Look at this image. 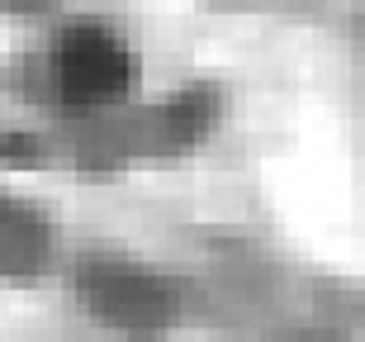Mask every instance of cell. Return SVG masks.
I'll list each match as a JSON object with an SVG mask.
<instances>
[{
	"label": "cell",
	"mask_w": 365,
	"mask_h": 342,
	"mask_svg": "<svg viewBox=\"0 0 365 342\" xmlns=\"http://www.w3.org/2000/svg\"><path fill=\"white\" fill-rule=\"evenodd\" d=\"M48 257V228L29 205L0 195V271H38Z\"/></svg>",
	"instance_id": "obj_3"
},
{
	"label": "cell",
	"mask_w": 365,
	"mask_h": 342,
	"mask_svg": "<svg viewBox=\"0 0 365 342\" xmlns=\"http://www.w3.org/2000/svg\"><path fill=\"white\" fill-rule=\"evenodd\" d=\"M43 5H53V0H0V10H43Z\"/></svg>",
	"instance_id": "obj_4"
},
{
	"label": "cell",
	"mask_w": 365,
	"mask_h": 342,
	"mask_svg": "<svg viewBox=\"0 0 365 342\" xmlns=\"http://www.w3.org/2000/svg\"><path fill=\"white\" fill-rule=\"evenodd\" d=\"M81 300L95 318H105L123 333H162L176 323V290L157 271L138 261H86L81 266Z\"/></svg>",
	"instance_id": "obj_2"
},
{
	"label": "cell",
	"mask_w": 365,
	"mask_h": 342,
	"mask_svg": "<svg viewBox=\"0 0 365 342\" xmlns=\"http://www.w3.org/2000/svg\"><path fill=\"white\" fill-rule=\"evenodd\" d=\"M43 81L53 105L71 114H100L119 105L138 81V57L114 24L105 19H76L53 39Z\"/></svg>",
	"instance_id": "obj_1"
}]
</instances>
